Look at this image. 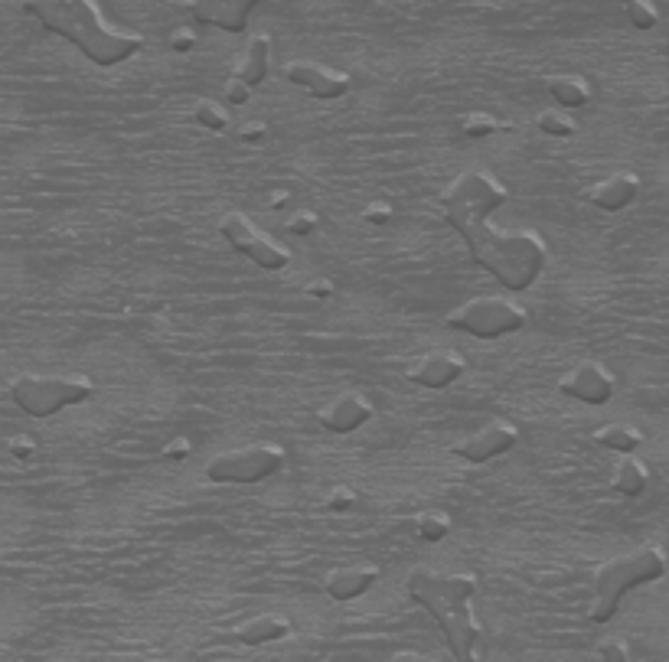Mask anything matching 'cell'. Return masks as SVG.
<instances>
[{
    "mask_svg": "<svg viewBox=\"0 0 669 662\" xmlns=\"http://www.w3.org/2000/svg\"><path fill=\"white\" fill-rule=\"evenodd\" d=\"M624 10H627V17H630V23L634 27H640V30H650V27H656V10H653V4L650 0H617Z\"/></svg>",
    "mask_w": 669,
    "mask_h": 662,
    "instance_id": "obj_24",
    "label": "cell"
},
{
    "mask_svg": "<svg viewBox=\"0 0 669 662\" xmlns=\"http://www.w3.org/2000/svg\"><path fill=\"white\" fill-rule=\"evenodd\" d=\"M268 66H271V40L265 33H258L249 40V46H245V56L242 62L235 66V79H242L245 85H255L268 79Z\"/></svg>",
    "mask_w": 669,
    "mask_h": 662,
    "instance_id": "obj_17",
    "label": "cell"
},
{
    "mask_svg": "<svg viewBox=\"0 0 669 662\" xmlns=\"http://www.w3.org/2000/svg\"><path fill=\"white\" fill-rule=\"evenodd\" d=\"M23 10L40 20L46 30L79 46V53L89 56L95 66H118V62L138 56L144 46L141 33H128L105 23L95 0H23Z\"/></svg>",
    "mask_w": 669,
    "mask_h": 662,
    "instance_id": "obj_2",
    "label": "cell"
},
{
    "mask_svg": "<svg viewBox=\"0 0 669 662\" xmlns=\"http://www.w3.org/2000/svg\"><path fill=\"white\" fill-rule=\"evenodd\" d=\"M10 395L27 411L30 418H49L59 415L69 405H82L95 395V385L89 376H53V372H23L10 382Z\"/></svg>",
    "mask_w": 669,
    "mask_h": 662,
    "instance_id": "obj_5",
    "label": "cell"
},
{
    "mask_svg": "<svg viewBox=\"0 0 669 662\" xmlns=\"http://www.w3.org/2000/svg\"><path fill=\"white\" fill-rule=\"evenodd\" d=\"M559 392L585 405H607L614 398V376L604 362L581 359L559 379Z\"/></svg>",
    "mask_w": 669,
    "mask_h": 662,
    "instance_id": "obj_9",
    "label": "cell"
},
{
    "mask_svg": "<svg viewBox=\"0 0 669 662\" xmlns=\"http://www.w3.org/2000/svg\"><path fill=\"white\" fill-rule=\"evenodd\" d=\"M415 532H418L425 542H441L444 535L451 532V516H448V512H441V509L421 512V516L415 519Z\"/></svg>",
    "mask_w": 669,
    "mask_h": 662,
    "instance_id": "obj_22",
    "label": "cell"
},
{
    "mask_svg": "<svg viewBox=\"0 0 669 662\" xmlns=\"http://www.w3.org/2000/svg\"><path fill=\"white\" fill-rule=\"evenodd\" d=\"M611 486L624 496H643L647 493V486H650V467L643 464L640 457L624 454L611 470Z\"/></svg>",
    "mask_w": 669,
    "mask_h": 662,
    "instance_id": "obj_19",
    "label": "cell"
},
{
    "mask_svg": "<svg viewBox=\"0 0 669 662\" xmlns=\"http://www.w3.org/2000/svg\"><path fill=\"white\" fill-rule=\"evenodd\" d=\"M284 467V451L271 441L245 444L209 457L206 477L213 483H262Z\"/></svg>",
    "mask_w": 669,
    "mask_h": 662,
    "instance_id": "obj_7",
    "label": "cell"
},
{
    "mask_svg": "<svg viewBox=\"0 0 669 662\" xmlns=\"http://www.w3.org/2000/svg\"><path fill=\"white\" fill-rule=\"evenodd\" d=\"M317 418L333 434H350L356 428H363V424L373 418V402L359 392H343V395L333 398V402H327L324 408H320Z\"/></svg>",
    "mask_w": 669,
    "mask_h": 662,
    "instance_id": "obj_14",
    "label": "cell"
},
{
    "mask_svg": "<svg viewBox=\"0 0 669 662\" xmlns=\"http://www.w3.org/2000/svg\"><path fill=\"white\" fill-rule=\"evenodd\" d=\"M506 199L510 190L493 173L464 170L441 193V209L483 271H490L506 291H526L549 265V248L539 232L493 229V212H500Z\"/></svg>",
    "mask_w": 669,
    "mask_h": 662,
    "instance_id": "obj_1",
    "label": "cell"
},
{
    "mask_svg": "<svg viewBox=\"0 0 669 662\" xmlns=\"http://www.w3.org/2000/svg\"><path fill=\"white\" fill-rule=\"evenodd\" d=\"M536 128L542 134H552V137H572L575 134V121L565 115L559 108H545L536 115Z\"/></svg>",
    "mask_w": 669,
    "mask_h": 662,
    "instance_id": "obj_23",
    "label": "cell"
},
{
    "mask_svg": "<svg viewBox=\"0 0 669 662\" xmlns=\"http://www.w3.org/2000/svg\"><path fill=\"white\" fill-rule=\"evenodd\" d=\"M467 362L454 349H431V353L418 356L412 366H408V379L415 385H425V389H448L451 382L464 376Z\"/></svg>",
    "mask_w": 669,
    "mask_h": 662,
    "instance_id": "obj_12",
    "label": "cell"
},
{
    "mask_svg": "<svg viewBox=\"0 0 669 662\" xmlns=\"http://www.w3.org/2000/svg\"><path fill=\"white\" fill-rule=\"evenodd\" d=\"M545 85H549L552 102L562 105V108H581V105H588V98H591V85L581 76H575V72H559V76H549V79H545Z\"/></svg>",
    "mask_w": 669,
    "mask_h": 662,
    "instance_id": "obj_20",
    "label": "cell"
},
{
    "mask_svg": "<svg viewBox=\"0 0 669 662\" xmlns=\"http://www.w3.org/2000/svg\"><path fill=\"white\" fill-rule=\"evenodd\" d=\"M448 327L477 336V340H497V336L516 333L526 327V310L519 307L513 297L487 294V297H474V301L457 307L448 317Z\"/></svg>",
    "mask_w": 669,
    "mask_h": 662,
    "instance_id": "obj_6",
    "label": "cell"
},
{
    "mask_svg": "<svg viewBox=\"0 0 669 662\" xmlns=\"http://www.w3.org/2000/svg\"><path fill=\"white\" fill-rule=\"evenodd\" d=\"M284 79L301 85V89L311 92L314 98H324V102H333V98L350 92V76H346V72L320 66V62H311V59L288 62V66H284Z\"/></svg>",
    "mask_w": 669,
    "mask_h": 662,
    "instance_id": "obj_11",
    "label": "cell"
},
{
    "mask_svg": "<svg viewBox=\"0 0 669 662\" xmlns=\"http://www.w3.org/2000/svg\"><path fill=\"white\" fill-rule=\"evenodd\" d=\"M594 441L601 447H611L617 454H634L637 447L643 444V434L634 428V424H624V421H611L604 424V428L594 431Z\"/></svg>",
    "mask_w": 669,
    "mask_h": 662,
    "instance_id": "obj_21",
    "label": "cell"
},
{
    "mask_svg": "<svg viewBox=\"0 0 669 662\" xmlns=\"http://www.w3.org/2000/svg\"><path fill=\"white\" fill-rule=\"evenodd\" d=\"M219 232L235 252L252 258L255 265H262L265 271H281L291 261L288 248L278 245L268 232L258 229L245 212H226V216L219 219Z\"/></svg>",
    "mask_w": 669,
    "mask_h": 662,
    "instance_id": "obj_8",
    "label": "cell"
},
{
    "mask_svg": "<svg viewBox=\"0 0 669 662\" xmlns=\"http://www.w3.org/2000/svg\"><path fill=\"white\" fill-rule=\"evenodd\" d=\"M262 131H265L262 124H249V128H245V137H249V141H252V137H258Z\"/></svg>",
    "mask_w": 669,
    "mask_h": 662,
    "instance_id": "obj_29",
    "label": "cell"
},
{
    "mask_svg": "<svg viewBox=\"0 0 669 662\" xmlns=\"http://www.w3.org/2000/svg\"><path fill=\"white\" fill-rule=\"evenodd\" d=\"M196 121L209 131H222L229 124V115H226V108H219L216 102H200L196 105Z\"/></svg>",
    "mask_w": 669,
    "mask_h": 662,
    "instance_id": "obj_25",
    "label": "cell"
},
{
    "mask_svg": "<svg viewBox=\"0 0 669 662\" xmlns=\"http://www.w3.org/2000/svg\"><path fill=\"white\" fill-rule=\"evenodd\" d=\"M408 594L438 620L454 659H470L477 646V620H474V594H477V578L474 574H444L431 568H415L408 574Z\"/></svg>",
    "mask_w": 669,
    "mask_h": 662,
    "instance_id": "obj_3",
    "label": "cell"
},
{
    "mask_svg": "<svg viewBox=\"0 0 669 662\" xmlns=\"http://www.w3.org/2000/svg\"><path fill=\"white\" fill-rule=\"evenodd\" d=\"M601 656H604L607 662H621V659L630 656V646L621 643V640H607V643H601Z\"/></svg>",
    "mask_w": 669,
    "mask_h": 662,
    "instance_id": "obj_27",
    "label": "cell"
},
{
    "mask_svg": "<svg viewBox=\"0 0 669 662\" xmlns=\"http://www.w3.org/2000/svg\"><path fill=\"white\" fill-rule=\"evenodd\" d=\"M288 630H291V623L281 614H258V617H249L245 623H239L235 636H239L245 646H262V643H275L281 636H288Z\"/></svg>",
    "mask_w": 669,
    "mask_h": 662,
    "instance_id": "obj_18",
    "label": "cell"
},
{
    "mask_svg": "<svg viewBox=\"0 0 669 662\" xmlns=\"http://www.w3.org/2000/svg\"><path fill=\"white\" fill-rule=\"evenodd\" d=\"M519 441V428L513 421H487L474 434L461 437L454 444V454L467 464H487V460L506 454Z\"/></svg>",
    "mask_w": 669,
    "mask_h": 662,
    "instance_id": "obj_10",
    "label": "cell"
},
{
    "mask_svg": "<svg viewBox=\"0 0 669 662\" xmlns=\"http://www.w3.org/2000/svg\"><path fill=\"white\" fill-rule=\"evenodd\" d=\"M379 578L382 574L373 561H350L327 574V594L333 601H353V597H363Z\"/></svg>",
    "mask_w": 669,
    "mask_h": 662,
    "instance_id": "obj_15",
    "label": "cell"
},
{
    "mask_svg": "<svg viewBox=\"0 0 669 662\" xmlns=\"http://www.w3.org/2000/svg\"><path fill=\"white\" fill-rule=\"evenodd\" d=\"M497 128H500L497 121L483 118V115H470L461 121V134H467V137H490V134H497Z\"/></svg>",
    "mask_w": 669,
    "mask_h": 662,
    "instance_id": "obj_26",
    "label": "cell"
},
{
    "mask_svg": "<svg viewBox=\"0 0 669 662\" xmlns=\"http://www.w3.org/2000/svg\"><path fill=\"white\" fill-rule=\"evenodd\" d=\"M637 193H640L637 173L617 170V173H611V177H604V180H598V183H591V186H588V193H585V199H588V203L598 206V209H604V212H617V209H627L630 203H634Z\"/></svg>",
    "mask_w": 669,
    "mask_h": 662,
    "instance_id": "obj_16",
    "label": "cell"
},
{
    "mask_svg": "<svg viewBox=\"0 0 669 662\" xmlns=\"http://www.w3.org/2000/svg\"><path fill=\"white\" fill-rule=\"evenodd\" d=\"M669 568V558L663 548L656 545H643L637 552L617 555L611 561L594 571V604H591V620L594 623H607L617 607H621L624 594L634 591L640 584L660 581Z\"/></svg>",
    "mask_w": 669,
    "mask_h": 662,
    "instance_id": "obj_4",
    "label": "cell"
},
{
    "mask_svg": "<svg viewBox=\"0 0 669 662\" xmlns=\"http://www.w3.org/2000/svg\"><path fill=\"white\" fill-rule=\"evenodd\" d=\"M190 43H193L190 36H173V46H177V49H187Z\"/></svg>",
    "mask_w": 669,
    "mask_h": 662,
    "instance_id": "obj_30",
    "label": "cell"
},
{
    "mask_svg": "<svg viewBox=\"0 0 669 662\" xmlns=\"http://www.w3.org/2000/svg\"><path fill=\"white\" fill-rule=\"evenodd\" d=\"M249 92H252V85H245L242 79H232L226 89V98L232 105H242V102H249Z\"/></svg>",
    "mask_w": 669,
    "mask_h": 662,
    "instance_id": "obj_28",
    "label": "cell"
},
{
    "mask_svg": "<svg viewBox=\"0 0 669 662\" xmlns=\"http://www.w3.org/2000/svg\"><path fill=\"white\" fill-rule=\"evenodd\" d=\"M258 4H268V0H190V14L196 23H206V27L242 33L249 27V17Z\"/></svg>",
    "mask_w": 669,
    "mask_h": 662,
    "instance_id": "obj_13",
    "label": "cell"
}]
</instances>
